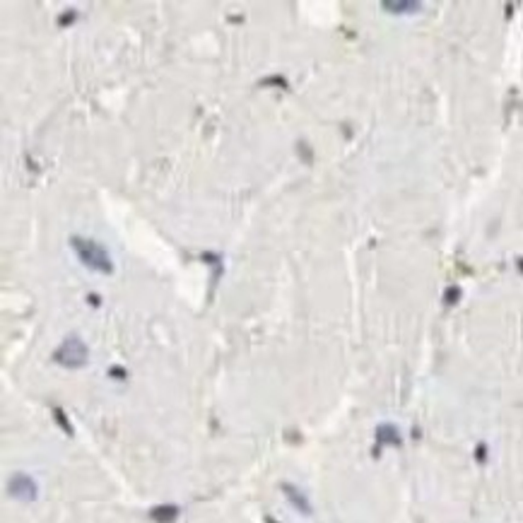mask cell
<instances>
[{"label": "cell", "instance_id": "2", "mask_svg": "<svg viewBox=\"0 0 523 523\" xmlns=\"http://www.w3.org/2000/svg\"><path fill=\"white\" fill-rule=\"evenodd\" d=\"M56 362L63 367H82L87 362V345L78 336L66 338L56 352Z\"/></svg>", "mask_w": 523, "mask_h": 523}, {"label": "cell", "instance_id": "4", "mask_svg": "<svg viewBox=\"0 0 523 523\" xmlns=\"http://www.w3.org/2000/svg\"><path fill=\"white\" fill-rule=\"evenodd\" d=\"M381 8L389 10L393 15H410V13H417L422 5L420 3H381Z\"/></svg>", "mask_w": 523, "mask_h": 523}, {"label": "cell", "instance_id": "3", "mask_svg": "<svg viewBox=\"0 0 523 523\" xmlns=\"http://www.w3.org/2000/svg\"><path fill=\"white\" fill-rule=\"evenodd\" d=\"M34 483L27 478V475H15L13 483H10V495L13 497H22V499H32L34 497Z\"/></svg>", "mask_w": 523, "mask_h": 523}, {"label": "cell", "instance_id": "1", "mask_svg": "<svg viewBox=\"0 0 523 523\" xmlns=\"http://www.w3.org/2000/svg\"><path fill=\"white\" fill-rule=\"evenodd\" d=\"M70 246H73V251L78 254L80 263L85 268L97 270V273H102V275L114 273V261H111L109 251L104 249L99 242H94V239L73 237V239H70Z\"/></svg>", "mask_w": 523, "mask_h": 523}]
</instances>
